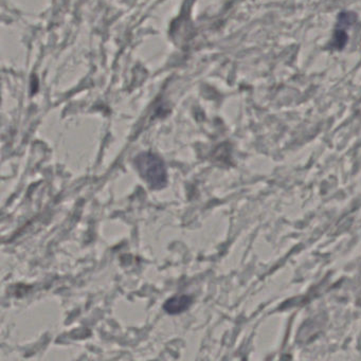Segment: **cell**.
<instances>
[{"mask_svg": "<svg viewBox=\"0 0 361 361\" xmlns=\"http://www.w3.org/2000/svg\"><path fill=\"white\" fill-rule=\"evenodd\" d=\"M137 170L153 189H161L168 183L166 164L161 158L152 153H142L135 159Z\"/></svg>", "mask_w": 361, "mask_h": 361, "instance_id": "6da1fadb", "label": "cell"}, {"mask_svg": "<svg viewBox=\"0 0 361 361\" xmlns=\"http://www.w3.org/2000/svg\"><path fill=\"white\" fill-rule=\"evenodd\" d=\"M192 302H193V300L190 295H175L164 303V310L170 314H180V312L189 310L190 306L192 305Z\"/></svg>", "mask_w": 361, "mask_h": 361, "instance_id": "7a4b0ae2", "label": "cell"}, {"mask_svg": "<svg viewBox=\"0 0 361 361\" xmlns=\"http://www.w3.org/2000/svg\"><path fill=\"white\" fill-rule=\"evenodd\" d=\"M344 27L336 26L335 33L333 35V39L331 42V46L333 49L342 50L345 47V44L348 43V33Z\"/></svg>", "mask_w": 361, "mask_h": 361, "instance_id": "3957f363", "label": "cell"}, {"mask_svg": "<svg viewBox=\"0 0 361 361\" xmlns=\"http://www.w3.org/2000/svg\"><path fill=\"white\" fill-rule=\"evenodd\" d=\"M357 16L354 12H341L338 16V22L336 26L344 27V28H348L350 26L356 23Z\"/></svg>", "mask_w": 361, "mask_h": 361, "instance_id": "277c9868", "label": "cell"}]
</instances>
